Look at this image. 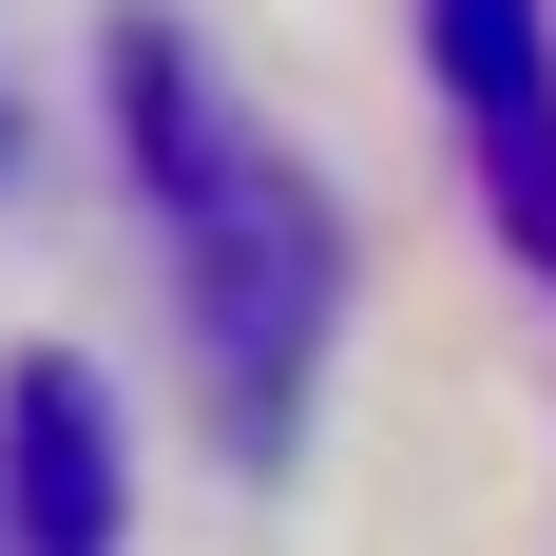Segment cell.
Returning <instances> with one entry per match:
<instances>
[{"label": "cell", "instance_id": "obj_1", "mask_svg": "<svg viewBox=\"0 0 556 556\" xmlns=\"http://www.w3.org/2000/svg\"><path fill=\"white\" fill-rule=\"evenodd\" d=\"M97 97H115V173L154 192L212 442L230 460H288L307 403H327V345H345V212H327V173L288 154L173 20H115V39H97Z\"/></svg>", "mask_w": 556, "mask_h": 556}, {"label": "cell", "instance_id": "obj_2", "mask_svg": "<svg viewBox=\"0 0 556 556\" xmlns=\"http://www.w3.org/2000/svg\"><path fill=\"white\" fill-rule=\"evenodd\" d=\"M422 77H442V135L500 250L556 288V0H422Z\"/></svg>", "mask_w": 556, "mask_h": 556}, {"label": "cell", "instance_id": "obj_3", "mask_svg": "<svg viewBox=\"0 0 556 556\" xmlns=\"http://www.w3.org/2000/svg\"><path fill=\"white\" fill-rule=\"evenodd\" d=\"M0 556H115V403L77 365L0 384Z\"/></svg>", "mask_w": 556, "mask_h": 556}]
</instances>
